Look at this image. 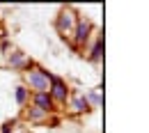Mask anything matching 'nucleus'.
Instances as JSON below:
<instances>
[{
    "label": "nucleus",
    "instance_id": "6",
    "mask_svg": "<svg viewBox=\"0 0 149 133\" xmlns=\"http://www.w3.org/2000/svg\"><path fill=\"white\" fill-rule=\"evenodd\" d=\"M69 110L74 115H83L87 113V110H92L90 108V103H87V99H85V94H69Z\"/></svg>",
    "mask_w": 149,
    "mask_h": 133
},
{
    "label": "nucleus",
    "instance_id": "9",
    "mask_svg": "<svg viewBox=\"0 0 149 133\" xmlns=\"http://www.w3.org/2000/svg\"><path fill=\"white\" fill-rule=\"evenodd\" d=\"M101 57H103V37H96L92 51H90V60L92 62H101Z\"/></svg>",
    "mask_w": 149,
    "mask_h": 133
},
{
    "label": "nucleus",
    "instance_id": "5",
    "mask_svg": "<svg viewBox=\"0 0 149 133\" xmlns=\"http://www.w3.org/2000/svg\"><path fill=\"white\" fill-rule=\"evenodd\" d=\"M7 64H9L12 69H16V71H28V69H32V67H35V60H32V57H28L25 53H21V51H14V53H9Z\"/></svg>",
    "mask_w": 149,
    "mask_h": 133
},
{
    "label": "nucleus",
    "instance_id": "4",
    "mask_svg": "<svg viewBox=\"0 0 149 133\" xmlns=\"http://www.w3.org/2000/svg\"><path fill=\"white\" fill-rule=\"evenodd\" d=\"M94 25L90 19H78V23H76V30L74 35H71V39H74V48H83L87 41H90V35H92Z\"/></svg>",
    "mask_w": 149,
    "mask_h": 133
},
{
    "label": "nucleus",
    "instance_id": "3",
    "mask_svg": "<svg viewBox=\"0 0 149 133\" xmlns=\"http://www.w3.org/2000/svg\"><path fill=\"white\" fill-rule=\"evenodd\" d=\"M69 85L62 80V78L53 76L51 78V85H48V96H51V101L55 103V106H64L67 101H69Z\"/></svg>",
    "mask_w": 149,
    "mask_h": 133
},
{
    "label": "nucleus",
    "instance_id": "2",
    "mask_svg": "<svg viewBox=\"0 0 149 133\" xmlns=\"http://www.w3.org/2000/svg\"><path fill=\"white\" fill-rule=\"evenodd\" d=\"M78 19H80V16L76 14L74 7H62V9H60V14H57V19H55V30H57V35H60L62 39H71Z\"/></svg>",
    "mask_w": 149,
    "mask_h": 133
},
{
    "label": "nucleus",
    "instance_id": "10",
    "mask_svg": "<svg viewBox=\"0 0 149 133\" xmlns=\"http://www.w3.org/2000/svg\"><path fill=\"white\" fill-rule=\"evenodd\" d=\"M14 96H16V103H19V106H25V103H28V99H30V92L25 90V85H19Z\"/></svg>",
    "mask_w": 149,
    "mask_h": 133
},
{
    "label": "nucleus",
    "instance_id": "7",
    "mask_svg": "<svg viewBox=\"0 0 149 133\" xmlns=\"http://www.w3.org/2000/svg\"><path fill=\"white\" fill-rule=\"evenodd\" d=\"M32 106H35V108H39V110H44V113H48V115L55 110V103L51 101L48 92H41V94H32Z\"/></svg>",
    "mask_w": 149,
    "mask_h": 133
},
{
    "label": "nucleus",
    "instance_id": "11",
    "mask_svg": "<svg viewBox=\"0 0 149 133\" xmlns=\"http://www.w3.org/2000/svg\"><path fill=\"white\" fill-rule=\"evenodd\" d=\"M85 99H87L90 108H99V106H101V101H103V99H101V90H94V92H90Z\"/></svg>",
    "mask_w": 149,
    "mask_h": 133
},
{
    "label": "nucleus",
    "instance_id": "1",
    "mask_svg": "<svg viewBox=\"0 0 149 133\" xmlns=\"http://www.w3.org/2000/svg\"><path fill=\"white\" fill-rule=\"evenodd\" d=\"M23 78H25V90H28V92H32V94H41V92H48V85H51L53 74L46 71L44 67L35 64L32 69L23 71Z\"/></svg>",
    "mask_w": 149,
    "mask_h": 133
},
{
    "label": "nucleus",
    "instance_id": "8",
    "mask_svg": "<svg viewBox=\"0 0 149 133\" xmlns=\"http://www.w3.org/2000/svg\"><path fill=\"white\" fill-rule=\"evenodd\" d=\"M25 119L30 122V124H44L46 119H48V113H44V110H39V108H25Z\"/></svg>",
    "mask_w": 149,
    "mask_h": 133
}]
</instances>
